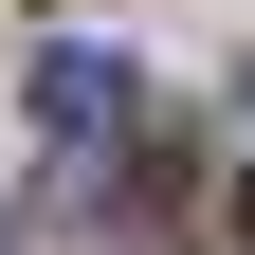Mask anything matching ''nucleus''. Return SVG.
<instances>
[{"label":"nucleus","instance_id":"f257e3e1","mask_svg":"<svg viewBox=\"0 0 255 255\" xmlns=\"http://www.w3.org/2000/svg\"><path fill=\"white\" fill-rule=\"evenodd\" d=\"M37 128H55V164H110L128 128H146L128 55H110V37H55V55H37Z\"/></svg>","mask_w":255,"mask_h":255},{"label":"nucleus","instance_id":"f03ea898","mask_svg":"<svg viewBox=\"0 0 255 255\" xmlns=\"http://www.w3.org/2000/svg\"><path fill=\"white\" fill-rule=\"evenodd\" d=\"M237 255H255V164H237Z\"/></svg>","mask_w":255,"mask_h":255}]
</instances>
